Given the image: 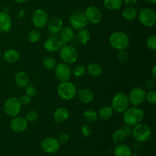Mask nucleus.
Instances as JSON below:
<instances>
[{
	"label": "nucleus",
	"mask_w": 156,
	"mask_h": 156,
	"mask_svg": "<svg viewBox=\"0 0 156 156\" xmlns=\"http://www.w3.org/2000/svg\"><path fill=\"white\" fill-rule=\"evenodd\" d=\"M145 112L140 107H129L123 113V123L126 125L134 126L142 123L144 120Z\"/></svg>",
	"instance_id": "1"
},
{
	"label": "nucleus",
	"mask_w": 156,
	"mask_h": 156,
	"mask_svg": "<svg viewBox=\"0 0 156 156\" xmlns=\"http://www.w3.org/2000/svg\"><path fill=\"white\" fill-rule=\"evenodd\" d=\"M109 43L115 50H126L129 44V37L126 32L117 30L110 35Z\"/></svg>",
	"instance_id": "2"
},
{
	"label": "nucleus",
	"mask_w": 156,
	"mask_h": 156,
	"mask_svg": "<svg viewBox=\"0 0 156 156\" xmlns=\"http://www.w3.org/2000/svg\"><path fill=\"white\" fill-rule=\"evenodd\" d=\"M57 94L61 99L63 101H71L76 96L77 94V88L70 81L66 82H61L57 86Z\"/></svg>",
	"instance_id": "3"
},
{
	"label": "nucleus",
	"mask_w": 156,
	"mask_h": 156,
	"mask_svg": "<svg viewBox=\"0 0 156 156\" xmlns=\"http://www.w3.org/2000/svg\"><path fill=\"white\" fill-rule=\"evenodd\" d=\"M59 56L62 62L71 65L77 62L79 53L74 47L69 44H64L59 50Z\"/></svg>",
	"instance_id": "4"
},
{
	"label": "nucleus",
	"mask_w": 156,
	"mask_h": 156,
	"mask_svg": "<svg viewBox=\"0 0 156 156\" xmlns=\"http://www.w3.org/2000/svg\"><path fill=\"white\" fill-rule=\"evenodd\" d=\"M152 131L150 127L143 122L136 125L132 129V134L134 140L138 143H145L150 139Z\"/></svg>",
	"instance_id": "5"
},
{
	"label": "nucleus",
	"mask_w": 156,
	"mask_h": 156,
	"mask_svg": "<svg viewBox=\"0 0 156 156\" xmlns=\"http://www.w3.org/2000/svg\"><path fill=\"white\" fill-rule=\"evenodd\" d=\"M128 95L124 92H118L113 97L111 101V108L114 112L123 114L129 107Z\"/></svg>",
	"instance_id": "6"
},
{
	"label": "nucleus",
	"mask_w": 156,
	"mask_h": 156,
	"mask_svg": "<svg viewBox=\"0 0 156 156\" xmlns=\"http://www.w3.org/2000/svg\"><path fill=\"white\" fill-rule=\"evenodd\" d=\"M140 22L146 27H152L156 23V12L153 9L144 8L138 12Z\"/></svg>",
	"instance_id": "7"
},
{
	"label": "nucleus",
	"mask_w": 156,
	"mask_h": 156,
	"mask_svg": "<svg viewBox=\"0 0 156 156\" xmlns=\"http://www.w3.org/2000/svg\"><path fill=\"white\" fill-rule=\"evenodd\" d=\"M21 104L18 98L11 97L5 101L3 105V111L9 117H16L21 112Z\"/></svg>",
	"instance_id": "8"
},
{
	"label": "nucleus",
	"mask_w": 156,
	"mask_h": 156,
	"mask_svg": "<svg viewBox=\"0 0 156 156\" xmlns=\"http://www.w3.org/2000/svg\"><path fill=\"white\" fill-rule=\"evenodd\" d=\"M49 21L48 14L42 9H37L33 12L31 16V23L34 28L42 29L47 25Z\"/></svg>",
	"instance_id": "9"
},
{
	"label": "nucleus",
	"mask_w": 156,
	"mask_h": 156,
	"mask_svg": "<svg viewBox=\"0 0 156 156\" xmlns=\"http://www.w3.org/2000/svg\"><path fill=\"white\" fill-rule=\"evenodd\" d=\"M69 22L70 27L73 30H76L85 28L87 24H88V21L85 18L84 12H80V11H76V12H73L69 15Z\"/></svg>",
	"instance_id": "10"
},
{
	"label": "nucleus",
	"mask_w": 156,
	"mask_h": 156,
	"mask_svg": "<svg viewBox=\"0 0 156 156\" xmlns=\"http://www.w3.org/2000/svg\"><path fill=\"white\" fill-rule=\"evenodd\" d=\"M128 95L129 104L133 106L140 107L146 101V92L141 87H134L129 91Z\"/></svg>",
	"instance_id": "11"
},
{
	"label": "nucleus",
	"mask_w": 156,
	"mask_h": 156,
	"mask_svg": "<svg viewBox=\"0 0 156 156\" xmlns=\"http://www.w3.org/2000/svg\"><path fill=\"white\" fill-rule=\"evenodd\" d=\"M55 76L59 82H66L69 81L73 76V70L69 64L65 62H60L56 64L54 69Z\"/></svg>",
	"instance_id": "12"
},
{
	"label": "nucleus",
	"mask_w": 156,
	"mask_h": 156,
	"mask_svg": "<svg viewBox=\"0 0 156 156\" xmlns=\"http://www.w3.org/2000/svg\"><path fill=\"white\" fill-rule=\"evenodd\" d=\"M60 145L57 138L47 136L41 141V147L45 153L54 154L59 150Z\"/></svg>",
	"instance_id": "13"
},
{
	"label": "nucleus",
	"mask_w": 156,
	"mask_h": 156,
	"mask_svg": "<svg viewBox=\"0 0 156 156\" xmlns=\"http://www.w3.org/2000/svg\"><path fill=\"white\" fill-rule=\"evenodd\" d=\"M84 15L88 23L91 24H98L101 21V12L95 6L91 5L87 7L84 12Z\"/></svg>",
	"instance_id": "14"
},
{
	"label": "nucleus",
	"mask_w": 156,
	"mask_h": 156,
	"mask_svg": "<svg viewBox=\"0 0 156 156\" xmlns=\"http://www.w3.org/2000/svg\"><path fill=\"white\" fill-rule=\"evenodd\" d=\"M12 118L9 125H10L11 129L13 132L16 133H22L27 130L28 127V122L26 120L25 117H19L18 115Z\"/></svg>",
	"instance_id": "15"
},
{
	"label": "nucleus",
	"mask_w": 156,
	"mask_h": 156,
	"mask_svg": "<svg viewBox=\"0 0 156 156\" xmlns=\"http://www.w3.org/2000/svg\"><path fill=\"white\" fill-rule=\"evenodd\" d=\"M63 45V42L59 37L53 35L45 40L44 43V48L48 53H56Z\"/></svg>",
	"instance_id": "16"
},
{
	"label": "nucleus",
	"mask_w": 156,
	"mask_h": 156,
	"mask_svg": "<svg viewBox=\"0 0 156 156\" xmlns=\"http://www.w3.org/2000/svg\"><path fill=\"white\" fill-rule=\"evenodd\" d=\"M47 27H48L49 31L53 36H56L59 34V32L63 27V21L59 17H53V18L49 19L47 23Z\"/></svg>",
	"instance_id": "17"
},
{
	"label": "nucleus",
	"mask_w": 156,
	"mask_h": 156,
	"mask_svg": "<svg viewBox=\"0 0 156 156\" xmlns=\"http://www.w3.org/2000/svg\"><path fill=\"white\" fill-rule=\"evenodd\" d=\"M12 28V20L10 15L5 12H0V33H9Z\"/></svg>",
	"instance_id": "18"
},
{
	"label": "nucleus",
	"mask_w": 156,
	"mask_h": 156,
	"mask_svg": "<svg viewBox=\"0 0 156 156\" xmlns=\"http://www.w3.org/2000/svg\"><path fill=\"white\" fill-rule=\"evenodd\" d=\"M76 95L79 100L83 104H90L93 101L94 98V93L88 88H81L77 91Z\"/></svg>",
	"instance_id": "19"
},
{
	"label": "nucleus",
	"mask_w": 156,
	"mask_h": 156,
	"mask_svg": "<svg viewBox=\"0 0 156 156\" xmlns=\"http://www.w3.org/2000/svg\"><path fill=\"white\" fill-rule=\"evenodd\" d=\"M69 111L63 107L57 108L53 112V119L56 123H65L69 118Z\"/></svg>",
	"instance_id": "20"
},
{
	"label": "nucleus",
	"mask_w": 156,
	"mask_h": 156,
	"mask_svg": "<svg viewBox=\"0 0 156 156\" xmlns=\"http://www.w3.org/2000/svg\"><path fill=\"white\" fill-rule=\"evenodd\" d=\"M20 58V53L17 50L10 48L6 50L3 53V59L8 63H15Z\"/></svg>",
	"instance_id": "21"
},
{
	"label": "nucleus",
	"mask_w": 156,
	"mask_h": 156,
	"mask_svg": "<svg viewBox=\"0 0 156 156\" xmlns=\"http://www.w3.org/2000/svg\"><path fill=\"white\" fill-rule=\"evenodd\" d=\"M86 73L92 78H98L103 74V67L101 64L92 62L86 67Z\"/></svg>",
	"instance_id": "22"
},
{
	"label": "nucleus",
	"mask_w": 156,
	"mask_h": 156,
	"mask_svg": "<svg viewBox=\"0 0 156 156\" xmlns=\"http://www.w3.org/2000/svg\"><path fill=\"white\" fill-rule=\"evenodd\" d=\"M59 34L60 40L65 44L73 41L75 37V32L71 27H63Z\"/></svg>",
	"instance_id": "23"
},
{
	"label": "nucleus",
	"mask_w": 156,
	"mask_h": 156,
	"mask_svg": "<svg viewBox=\"0 0 156 156\" xmlns=\"http://www.w3.org/2000/svg\"><path fill=\"white\" fill-rule=\"evenodd\" d=\"M15 82L19 88H25L29 83V76L25 72L20 71L15 76Z\"/></svg>",
	"instance_id": "24"
},
{
	"label": "nucleus",
	"mask_w": 156,
	"mask_h": 156,
	"mask_svg": "<svg viewBox=\"0 0 156 156\" xmlns=\"http://www.w3.org/2000/svg\"><path fill=\"white\" fill-rule=\"evenodd\" d=\"M138 16V11L134 6H126L122 12V17L124 20L131 21L135 20Z\"/></svg>",
	"instance_id": "25"
},
{
	"label": "nucleus",
	"mask_w": 156,
	"mask_h": 156,
	"mask_svg": "<svg viewBox=\"0 0 156 156\" xmlns=\"http://www.w3.org/2000/svg\"><path fill=\"white\" fill-rule=\"evenodd\" d=\"M114 156H130L132 154L131 149L126 144L118 143L114 147Z\"/></svg>",
	"instance_id": "26"
},
{
	"label": "nucleus",
	"mask_w": 156,
	"mask_h": 156,
	"mask_svg": "<svg viewBox=\"0 0 156 156\" xmlns=\"http://www.w3.org/2000/svg\"><path fill=\"white\" fill-rule=\"evenodd\" d=\"M114 111L111 106L105 105L100 108L98 113V118L106 121V120H109L110 119L112 118V117L114 116Z\"/></svg>",
	"instance_id": "27"
},
{
	"label": "nucleus",
	"mask_w": 156,
	"mask_h": 156,
	"mask_svg": "<svg viewBox=\"0 0 156 156\" xmlns=\"http://www.w3.org/2000/svg\"><path fill=\"white\" fill-rule=\"evenodd\" d=\"M77 40L80 44L86 45L91 41V33L85 28L79 30L77 33Z\"/></svg>",
	"instance_id": "28"
},
{
	"label": "nucleus",
	"mask_w": 156,
	"mask_h": 156,
	"mask_svg": "<svg viewBox=\"0 0 156 156\" xmlns=\"http://www.w3.org/2000/svg\"><path fill=\"white\" fill-rule=\"evenodd\" d=\"M123 4V0H103L104 6L109 11L119 10Z\"/></svg>",
	"instance_id": "29"
},
{
	"label": "nucleus",
	"mask_w": 156,
	"mask_h": 156,
	"mask_svg": "<svg viewBox=\"0 0 156 156\" xmlns=\"http://www.w3.org/2000/svg\"><path fill=\"white\" fill-rule=\"evenodd\" d=\"M41 38V33L39 29H31L27 34V40L31 44H36L40 41Z\"/></svg>",
	"instance_id": "30"
},
{
	"label": "nucleus",
	"mask_w": 156,
	"mask_h": 156,
	"mask_svg": "<svg viewBox=\"0 0 156 156\" xmlns=\"http://www.w3.org/2000/svg\"><path fill=\"white\" fill-rule=\"evenodd\" d=\"M83 117L88 123H94L98 119V112L94 110H86L83 113Z\"/></svg>",
	"instance_id": "31"
},
{
	"label": "nucleus",
	"mask_w": 156,
	"mask_h": 156,
	"mask_svg": "<svg viewBox=\"0 0 156 156\" xmlns=\"http://www.w3.org/2000/svg\"><path fill=\"white\" fill-rule=\"evenodd\" d=\"M42 64L43 66L44 67V69H46L47 70H53L55 69L57 62H56V59H55L53 56H45V57L43 59Z\"/></svg>",
	"instance_id": "32"
},
{
	"label": "nucleus",
	"mask_w": 156,
	"mask_h": 156,
	"mask_svg": "<svg viewBox=\"0 0 156 156\" xmlns=\"http://www.w3.org/2000/svg\"><path fill=\"white\" fill-rule=\"evenodd\" d=\"M126 138V134L124 133L123 130L121 129H118L117 130H115L114 132V133L112 134V140L114 143H121L122 142L124 141Z\"/></svg>",
	"instance_id": "33"
},
{
	"label": "nucleus",
	"mask_w": 156,
	"mask_h": 156,
	"mask_svg": "<svg viewBox=\"0 0 156 156\" xmlns=\"http://www.w3.org/2000/svg\"><path fill=\"white\" fill-rule=\"evenodd\" d=\"M73 75L77 78H81L86 73V67L82 64H79L73 68Z\"/></svg>",
	"instance_id": "34"
},
{
	"label": "nucleus",
	"mask_w": 156,
	"mask_h": 156,
	"mask_svg": "<svg viewBox=\"0 0 156 156\" xmlns=\"http://www.w3.org/2000/svg\"><path fill=\"white\" fill-rule=\"evenodd\" d=\"M39 118V114L34 110H30L26 113L25 119L27 120L28 123H34L36 122Z\"/></svg>",
	"instance_id": "35"
},
{
	"label": "nucleus",
	"mask_w": 156,
	"mask_h": 156,
	"mask_svg": "<svg viewBox=\"0 0 156 156\" xmlns=\"http://www.w3.org/2000/svg\"><path fill=\"white\" fill-rule=\"evenodd\" d=\"M146 47L151 51H155L156 50V36L155 35H151L146 40Z\"/></svg>",
	"instance_id": "36"
},
{
	"label": "nucleus",
	"mask_w": 156,
	"mask_h": 156,
	"mask_svg": "<svg viewBox=\"0 0 156 156\" xmlns=\"http://www.w3.org/2000/svg\"><path fill=\"white\" fill-rule=\"evenodd\" d=\"M117 60L119 62L123 64L127 62L128 59H129V55L126 52V50H118V53H117Z\"/></svg>",
	"instance_id": "37"
},
{
	"label": "nucleus",
	"mask_w": 156,
	"mask_h": 156,
	"mask_svg": "<svg viewBox=\"0 0 156 156\" xmlns=\"http://www.w3.org/2000/svg\"><path fill=\"white\" fill-rule=\"evenodd\" d=\"M146 101L149 105H155L156 104V92L154 90H150L146 93Z\"/></svg>",
	"instance_id": "38"
},
{
	"label": "nucleus",
	"mask_w": 156,
	"mask_h": 156,
	"mask_svg": "<svg viewBox=\"0 0 156 156\" xmlns=\"http://www.w3.org/2000/svg\"><path fill=\"white\" fill-rule=\"evenodd\" d=\"M37 93V90L36 87H34V85H27V86L25 87V94L28 95L29 97H35Z\"/></svg>",
	"instance_id": "39"
},
{
	"label": "nucleus",
	"mask_w": 156,
	"mask_h": 156,
	"mask_svg": "<svg viewBox=\"0 0 156 156\" xmlns=\"http://www.w3.org/2000/svg\"><path fill=\"white\" fill-rule=\"evenodd\" d=\"M57 140L60 144H66L69 140V136L66 133H61L58 135Z\"/></svg>",
	"instance_id": "40"
},
{
	"label": "nucleus",
	"mask_w": 156,
	"mask_h": 156,
	"mask_svg": "<svg viewBox=\"0 0 156 156\" xmlns=\"http://www.w3.org/2000/svg\"><path fill=\"white\" fill-rule=\"evenodd\" d=\"M81 133H82V136L85 137H89L91 135V133H92V130H91V127H90L88 125L85 124L81 127Z\"/></svg>",
	"instance_id": "41"
},
{
	"label": "nucleus",
	"mask_w": 156,
	"mask_h": 156,
	"mask_svg": "<svg viewBox=\"0 0 156 156\" xmlns=\"http://www.w3.org/2000/svg\"><path fill=\"white\" fill-rule=\"evenodd\" d=\"M155 84H156L155 79L150 78V79H149L147 81H146L145 85H146V88L150 91V90H153L154 88H155Z\"/></svg>",
	"instance_id": "42"
},
{
	"label": "nucleus",
	"mask_w": 156,
	"mask_h": 156,
	"mask_svg": "<svg viewBox=\"0 0 156 156\" xmlns=\"http://www.w3.org/2000/svg\"><path fill=\"white\" fill-rule=\"evenodd\" d=\"M19 101L21 102V105H27L30 103L31 101V98L29 97L27 94H22L20 98H18Z\"/></svg>",
	"instance_id": "43"
},
{
	"label": "nucleus",
	"mask_w": 156,
	"mask_h": 156,
	"mask_svg": "<svg viewBox=\"0 0 156 156\" xmlns=\"http://www.w3.org/2000/svg\"><path fill=\"white\" fill-rule=\"evenodd\" d=\"M122 129L123 130L124 133L126 134V137L130 136L131 134H132V126H128V125L125 124L124 126H123V128H122Z\"/></svg>",
	"instance_id": "44"
},
{
	"label": "nucleus",
	"mask_w": 156,
	"mask_h": 156,
	"mask_svg": "<svg viewBox=\"0 0 156 156\" xmlns=\"http://www.w3.org/2000/svg\"><path fill=\"white\" fill-rule=\"evenodd\" d=\"M138 2V0H123V3L126 6H134Z\"/></svg>",
	"instance_id": "45"
},
{
	"label": "nucleus",
	"mask_w": 156,
	"mask_h": 156,
	"mask_svg": "<svg viewBox=\"0 0 156 156\" xmlns=\"http://www.w3.org/2000/svg\"><path fill=\"white\" fill-rule=\"evenodd\" d=\"M152 78L153 79H156V66L154 65L153 67H152Z\"/></svg>",
	"instance_id": "46"
},
{
	"label": "nucleus",
	"mask_w": 156,
	"mask_h": 156,
	"mask_svg": "<svg viewBox=\"0 0 156 156\" xmlns=\"http://www.w3.org/2000/svg\"><path fill=\"white\" fill-rule=\"evenodd\" d=\"M14 1L16 3H18V4H23V3L26 2L27 0H14Z\"/></svg>",
	"instance_id": "47"
},
{
	"label": "nucleus",
	"mask_w": 156,
	"mask_h": 156,
	"mask_svg": "<svg viewBox=\"0 0 156 156\" xmlns=\"http://www.w3.org/2000/svg\"><path fill=\"white\" fill-rule=\"evenodd\" d=\"M24 11L23 10H20V12H19V15H18V16H19V18H23V17H24Z\"/></svg>",
	"instance_id": "48"
},
{
	"label": "nucleus",
	"mask_w": 156,
	"mask_h": 156,
	"mask_svg": "<svg viewBox=\"0 0 156 156\" xmlns=\"http://www.w3.org/2000/svg\"><path fill=\"white\" fill-rule=\"evenodd\" d=\"M146 1H147L149 3H152V4H155L156 2V0H146Z\"/></svg>",
	"instance_id": "49"
},
{
	"label": "nucleus",
	"mask_w": 156,
	"mask_h": 156,
	"mask_svg": "<svg viewBox=\"0 0 156 156\" xmlns=\"http://www.w3.org/2000/svg\"><path fill=\"white\" fill-rule=\"evenodd\" d=\"M130 156H139L138 155H136V154H131V155Z\"/></svg>",
	"instance_id": "50"
},
{
	"label": "nucleus",
	"mask_w": 156,
	"mask_h": 156,
	"mask_svg": "<svg viewBox=\"0 0 156 156\" xmlns=\"http://www.w3.org/2000/svg\"><path fill=\"white\" fill-rule=\"evenodd\" d=\"M1 57H2V53H1V51H0V59H1Z\"/></svg>",
	"instance_id": "51"
},
{
	"label": "nucleus",
	"mask_w": 156,
	"mask_h": 156,
	"mask_svg": "<svg viewBox=\"0 0 156 156\" xmlns=\"http://www.w3.org/2000/svg\"><path fill=\"white\" fill-rule=\"evenodd\" d=\"M0 156H2V155H0Z\"/></svg>",
	"instance_id": "52"
}]
</instances>
